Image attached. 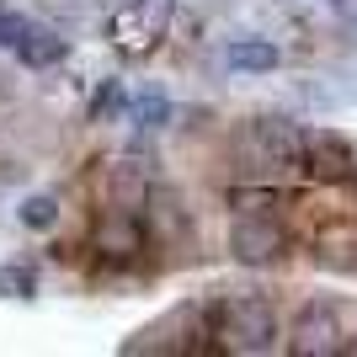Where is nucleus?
<instances>
[{"instance_id": "14", "label": "nucleus", "mask_w": 357, "mask_h": 357, "mask_svg": "<svg viewBox=\"0 0 357 357\" xmlns=\"http://www.w3.org/2000/svg\"><path fill=\"white\" fill-rule=\"evenodd\" d=\"M22 32H27V16L0 11V48H16V43H22Z\"/></svg>"}, {"instance_id": "17", "label": "nucleus", "mask_w": 357, "mask_h": 357, "mask_svg": "<svg viewBox=\"0 0 357 357\" xmlns=\"http://www.w3.org/2000/svg\"><path fill=\"white\" fill-rule=\"evenodd\" d=\"M0 181H16V165L6 160V155H0Z\"/></svg>"}, {"instance_id": "1", "label": "nucleus", "mask_w": 357, "mask_h": 357, "mask_svg": "<svg viewBox=\"0 0 357 357\" xmlns=\"http://www.w3.org/2000/svg\"><path fill=\"white\" fill-rule=\"evenodd\" d=\"M298 155H304V134L288 118H251L240 134V160L256 176H278V171L298 165Z\"/></svg>"}, {"instance_id": "12", "label": "nucleus", "mask_w": 357, "mask_h": 357, "mask_svg": "<svg viewBox=\"0 0 357 357\" xmlns=\"http://www.w3.org/2000/svg\"><path fill=\"white\" fill-rule=\"evenodd\" d=\"M0 294L32 298V294H38V272H32V267H0Z\"/></svg>"}, {"instance_id": "8", "label": "nucleus", "mask_w": 357, "mask_h": 357, "mask_svg": "<svg viewBox=\"0 0 357 357\" xmlns=\"http://www.w3.org/2000/svg\"><path fill=\"white\" fill-rule=\"evenodd\" d=\"M224 59H229V70H240V75H267V70H278V43L272 38H235V43L224 48Z\"/></svg>"}, {"instance_id": "5", "label": "nucleus", "mask_w": 357, "mask_h": 357, "mask_svg": "<svg viewBox=\"0 0 357 357\" xmlns=\"http://www.w3.org/2000/svg\"><path fill=\"white\" fill-rule=\"evenodd\" d=\"M304 171L310 176H320V181H347L357 171V160H352V144H347L342 134H331V128H314V134H304Z\"/></svg>"}, {"instance_id": "9", "label": "nucleus", "mask_w": 357, "mask_h": 357, "mask_svg": "<svg viewBox=\"0 0 357 357\" xmlns=\"http://www.w3.org/2000/svg\"><path fill=\"white\" fill-rule=\"evenodd\" d=\"M96 245H102L107 256H134V251H139V224L128 219V208H112V213L102 219Z\"/></svg>"}, {"instance_id": "16", "label": "nucleus", "mask_w": 357, "mask_h": 357, "mask_svg": "<svg viewBox=\"0 0 357 357\" xmlns=\"http://www.w3.org/2000/svg\"><path fill=\"white\" fill-rule=\"evenodd\" d=\"M331 11L336 16H357V0H331Z\"/></svg>"}, {"instance_id": "3", "label": "nucleus", "mask_w": 357, "mask_h": 357, "mask_svg": "<svg viewBox=\"0 0 357 357\" xmlns=\"http://www.w3.org/2000/svg\"><path fill=\"white\" fill-rule=\"evenodd\" d=\"M171 16H176V0H128V6H118V16H112L107 32H112V43L123 54H149L165 38Z\"/></svg>"}, {"instance_id": "4", "label": "nucleus", "mask_w": 357, "mask_h": 357, "mask_svg": "<svg viewBox=\"0 0 357 357\" xmlns=\"http://www.w3.org/2000/svg\"><path fill=\"white\" fill-rule=\"evenodd\" d=\"M288 245L283 224L272 219V213H240L235 229H229V251H235V261H245V267H267V261H278Z\"/></svg>"}, {"instance_id": "13", "label": "nucleus", "mask_w": 357, "mask_h": 357, "mask_svg": "<svg viewBox=\"0 0 357 357\" xmlns=\"http://www.w3.org/2000/svg\"><path fill=\"white\" fill-rule=\"evenodd\" d=\"M112 112H128V91H123L118 80H107V86L96 91V102H91V118H112Z\"/></svg>"}, {"instance_id": "6", "label": "nucleus", "mask_w": 357, "mask_h": 357, "mask_svg": "<svg viewBox=\"0 0 357 357\" xmlns=\"http://www.w3.org/2000/svg\"><path fill=\"white\" fill-rule=\"evenodd\" d=\"M294 352L298 357H331L342 352V326L326 304H310V310L294 320Z\"/></svg>"}, {"instance_id": "15", "label": "nucleus", "mask_w": 357, "mask_h": 357, "mask_svg": "<svg viewBox=\"0 0 357 357\" xmlns=\"http://www.w3.org/2000/svg\"><path fill=\"white\" fill-rule=\"evenodd\" d=\"M229 203H235L240 213H267L272 208V192H235Z\"/></svg>"}, {"instance_id": "7", "label": "nucleus", "mask_w": 357, "mask_h": 357, "mask_svg": "<svg viewBox=\"0 0 357 357\" xmlns=\"http://www.w3.org/2000/svg\"><path fill=\"white\" fill-rule=\"evenodd\" d=\"M11 54L27 64V70H54V64H64L70 43H64L54 27H38V22H27V32H22V43H16Z\"/></svg>"}, {"instance_id": "11", "label": "nucleus", "mask_w": 357, "mask_h": 357, "mask_svg": "<svg viewBox=\"0 0 357 357\" xmlns=\"http://www.w3.org/2000/svg\"><path fill=\"white\" fill-rule=\"evenodd\" d=\"M16 219L27 224V229H54L59 224V197L54 192H32L22 208H16Z\"/></svg>"}, {"instance_id": "10", "label": "nucleus", "mask_w": 357, "mask_h": 357, "mask_svg": "<svg viewBox=\"0 0 357 357\" xmlns=\"http://www.w3.org/2000/svg\"><path fill=\"white\" fill-rule=\"evenodd\" d=\"M128 123H134V128H165V123H171V102H165V96H155V91H149V96H134V102H128Z\"/></svg>"}, {"instance_id": "2", "label": "nucleus", "mask_w": 357, "mask_h": 357, "mask_svg": "<svg viewBox=\"0 0 357 357\" xmlns=\"http://www.w3.org/2000/svg\"><path fill=\"white\" fill-rule=\"evenodd\" d=\"M219 336L229 352H272L278 314L261 298H229V304H219Z\"/></svg>"}]
</instances>
